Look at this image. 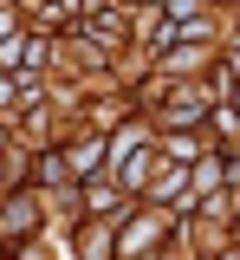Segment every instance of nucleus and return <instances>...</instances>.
<instances>
[{
  "mask_svg": "<svg viewBox=\"0 0 240 260\" xmlns=\"http://www.w3.org/2000/svg\"><path fill=\"white\" fill-rule=\"evenodd\" d=\"M149 241H156V221H130L124 234H117V247H124V254H137V247H149Z\"/></svg>",
  "mask_w": 240,
  "mask_h": 260,
  "instance_id": "1",
  "label": "nucleus"
},
{
  "mask_svg": "<svg viewBox=\"0 0 240 260\" xmlns=\"http://www.w3.org/2000/svg\"><path fill=\"white\" fill-rule=\"evenodd\" d=\"M137 150H143V130H124V137L110 143V169H117V162H124V156H137Z\"/></svg>",
  "mask_w": 240,
  "mask_h": 260,
  "instance_id": "2",
  "label": "nucleus"
},
{
  "mask_svg": "<svg viewBox=\"0 0 240 260\" xmlns=\"http://www.w3.org/2000/svg\"><path fill=\"white\" fill-rule=\"evenodd\" d=\"M20 91H26V85H13V78H0V104H20Z\"/></svg>",
  "mask_w": 240,
  "mask_h": 260,
  "instance_id": "3",
  "label": "nucleus"
},
{
  "mask_svg": "<svg viewBox=\"0 0 240 260\" xmlns=\"http://www.w3.org/2000/svg\"><path fill=\"white\" fill-rule=\"evenodd\" d=\"M195 7H202V0H175L169 13H175V20H188V13H195Z\"/></svg>",
  "mask_w": 240,
  "mask_h": 260,
  "instance_id": "4",
  "label": "nucleus"
},
{
  "mask_svg": "<svg viewBox=\"0 0 240 260\" xmlns=\"http://www.w3.org/2000/svg\"><path fill=\"white\" fill-rule=\"evenodd\" d=\"M0 7H13V0H0Z\"/></svg>",
  "mask_w": 240,
  "mask_h": 260,
  "instance_id": "5",
  "label": "nucleus"
}]
</instances>
